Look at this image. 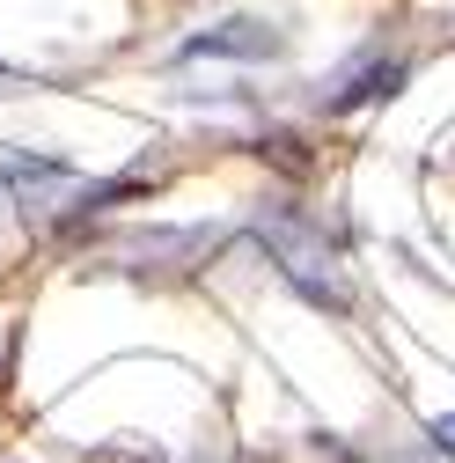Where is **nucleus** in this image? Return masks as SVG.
<instances>
[{"label":"nucleus","mask_w":455,"mask_h":463,"mask_svg":"<svg viewBox=\"0 0 455 463\" xmlns=\"http://www.w3.org/2000/svg\"><path fill=\"white\" fill-rule=\"evenodd\" d=\"M257 236H265L272 265L287 272V287H302L316 309H346V302H353L346 265H338V250L316 236V228H302V221H257Z\"/></svg>","instance_id":"nucleus-1"},{"label":"nucleus","mask_w":455,"mask_h":463,"mask_svg":"<svg viewBox=\"0 0 455 463\" xmlns=\"http://www.w3.org/2000/svg\"><path fill=\"white\" fill-rule=\"evenodd\" d=\"M279 52H287V30H272L257 15H228L184 44V60H279Z\"/></svg>","instance_id":"nucleus-2"},{"label":"nucleus","mask_w":455,"mask_h":463,"mask_svg":"<svg viewBox=\"0 0 455 463\" xmlns=\"http://www.w3.org/2000/svg\"><path fill=\"white\" fill-rule=\"evenodd\" d=\"M404 60H360V67H346L330 81V96H323V110H360V103H375V96H396L404 89Z\"/></svg>","instance_id":"nucleus-3"},{"label":"nucleus","mask_w":455,"mask_h":463,"mask_svg":"<svg viewBox=\"0 0 455 463\" xmlns=\"http://www.w3.org/2000/svg\"><path fill=\"white\" fill-rule=\"evenodd\" d=\"M426 441H433V449H441V456H455V412H441V420H433V427H426Z\"/></svg>","instance_id":"nucleus-4"}]
</instances>
